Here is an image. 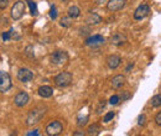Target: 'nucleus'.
Returning a JSON list of instances; mask_svg holds the SVG:
<instances>
[{
    "mask_svg": "<svg viewBox=\"0 0 161 136\" xmlns=\"http://www.w3.org/2000/svg\"><path fill=\"white\" fill-rule=\"evenodd\" d=\"M37 93L41 98H51L52 94H53V89L50 85H41L37 89Z\"/></svg>",
    "mask_w": 161,
    "mask_h": 136,
    "instance_id": "nucleus-15",
    "label": "nucleus"
},
{
    "mask_svg": "<svg viewBox=\"0 0 161 136\" xmlns=\"http://www.w3.org/2000/svg\"><path fill=\"white\" fill-rule=\"evenodd\" d=\"M150 12V6L146 5V4H143V5H139L135 11H134V19L140 21V20H144Z\"/></svg>",
    "mask_w": 161,
    "mask_h": 136,
    "instance_id": "nucleus-8",
    "label": "nucleus"
},
{
    "mask_svg": "<svg viewBox=\"0 0 161 136\" xmlns=\"http://www.w3.org/2000/svg\"><path fill=\"white\" fill-rule=\"evenodd\" d=\"M47 111V108L43 106V105H38V106H35L33 109H31L26 116V125L28 126H33L36 124H38L41 121V119L45 116Z\"/></svg>",
    "mask_w": 161,
    "mask_h": 136,
    "instance_id": "nucleus-1",
    "label": "nucleus"
},
{
    "mask_svg": "<svg viewBox=\"0 0 161 136\" xmlns=\"http://www.w3.org/2000/svg\"><path fill=\"white\" fill-rule=\"evenodd\" d=\"M86 135V133H83V131H76V133H73V136H84Z\"/></svg>",
    "mask_w": 161,
    "mask_h": 136,
    "instance_id": "nucleus-34",
    "label": "nucleus"
},
{
    "mask_svg": "<svg viewBox=\"0 0 161 136\" xmlns=\"http://www.w3.org/2000/svg\"><path fill=\"white\" fill-rule=\"evenodd\" d=\"M138 125L139 126H145L146 125V115L145 114H140L138 118Z\"/></svg>",
    "mask_w": 161,
    "mask_h": 136,
    "instance_id": "nucleus-26",
    "label": "nucleus"
},
{
    "mask_svg": "<svg viewBox=\"0 0 161 136\" xmlns=\"http://www.w3.org/2000/svg\"><path fill=\"white\" fill-rule=\"evenodd\" d=\"M150 104L153 108H160L161 106V94H156L150 99Z\"/></svg>",
    "mask_w": 161,
    "mask_h": 136,
    "instance_id": "nucleus-20",
    "label": "nucleus"
},
{
    "mask_svg": "<svg viewBox=\"0 0 161 136\" xmlns=\"http://www.w3.org/2000/svg\"><path fill=\"white\" fill-rule=\"evenodd\" d=\"M87 134L91 136H97L100 134V126L98 125V124H92L89 128H88V130H87Z\"/></svg>",
    "mask_w": 161,
    "mask_h": 136,
    "instance_id": "nucleus-18",
    "label": "nucleus"
},
{
    "mask_svg": "<svg viewBox=\"0 0 161 136\" xmlns=\"http://www.w3.org/2000/svg\"><path fill=\"white\" fill-rule=\"evenodd\" d=\"M1 38H3V41H9L11 38V29L9 31H6V32H3L1 34Z\"/></svg>",
    "mask_w": 161,
    "mask_h": 136,
    "instance_id": "nucleus-28",
    "label": "nucleus"
},
{
    "mask_svg": "<svg viewBox=\"0 0 161 136\" xmlns=\"http://www.w3.org/2000/svg\"><path fill=\"white\" fill-rule=\"evenodd\" d=\"M155 124L158 126H161V111H159L156 115H155Z\"/></svg>",
    "mask_w": 161,
    "mask_h": 136,
    "instance_id": "nucleus-31",
    "label": "nucleus"
},
{
    "mask_svg": "<svg viewBox=\"0 0 161 136\" xmlns=\"http://www.w3.org/2000/svg\"><path fill=\"white\" fill-rule=\"evenodd\" d=\"M30 102V95L26 93V92H19L16 95H15V98H14V104L18 106V108H23V106H25L28 103Z\"/></svg>",
    "mask_w": 161,
    "mask_h": 136,
    "instance_id": "nucleus-10",
    "label": "nucleus"
},
{
    "mask_svg": "<svg viewBox=\"0 0 161 136\" xmlns=\"http://www.w3.org/2000/svg\"><path fill=\"white\" fill-rule=\"evenodd\" d=\"M25 9H26V2L25 1H23V0L16 1L10 10V17L15 21L20 20L25 14Z\"/></svg>",
    "mask_w": 161,
    "mask_h": 136,
    "instance_id": "nucleus-2",
    "label": "nucleus"
},
{
    "mask_svg": "<svg viewBox=\"0 0 161 136\" xmlns=\"http://www.w3.org/2000/svg\"><path fill=\"white\" fill-rule=\"evenodd\" d=\"M45 131L48 136H57L62 134L63 131V125L61 121L58 120H53L50 124H47V126L45 128Z\"/></svg>",
    "mask_w": 161,
    "mask_h": 136,
    "instance_id": "nucleus-6",
    "label": "nucleus"
},
{
    "mask_svg": "<svg viewBox=\"0 0 161 136\" xmlns=\"http://www.w3.org/2000/svg\"><path fill=\"white\" fill-rule=\"evenodd\" d=\"M119 97H120V100L122 102H125V100H129L131 98V93L129 90H122L120 94H119Z\"/></svg>",
    "mask_w": 161,
    "mask_h": 136,
    "instance_id": "nucleus-24",
    "label": "nucleus"
},
{
    "mask_svg": "<svg viewBox=\"0 0 161 136\" xmlns=\"http://www.w3.org/2000/svg\"><path fill=\"white\" fill-rule=\"evenodd\" d=\"M28 5L30 7V14L31 16H36L37 15V6H36V2L33 0H28Z\"/></svg>",
    "mask_w": 161,
    "mask_h": 136,
    "instance_id": "nucleus-22",
    "label": "nucleus"
},
{
    "mask_svg": "<svg viewBox=\"0 0 161 136\" xmlns=\"http://www.w3.org/2000/svg\"><path fill=\"white\" fill-rule=\"evenodd\" d=\"M33 77H35L33 72L30 70L29 68H20L18 70V73H16V78L21 83H29V82H31L32 79H33Z\"/></svg>",
    "mask_w": 161,
    "mask_h": 136,
    "instance_id": "nucleus-7",
    "label": "nucleus"
},
{
    "mask_svg": "<svg viewBox=\"0 0 161 136\" xmlns=\"http://www.w3.org/2000/svg\"><path fill=\"white\" fill-rule=\"evenodd\" d=\"M125 82H127V79H125V77L123 74H117V75H114L112 78L110 85H112L113 89H122L124 87Z\"/></svg>",
    "mask_w": 161,
    "mask_h": 136,
    "instance_id": "nucleus-12",
    "label": "nucleus"
},
{
    "mask_svg": "<svg viewBox=\"0 0 161 136\" xmlns=\"http://www.w3.org/2000/svg\"><path fill=\"white\" fill-rule=\"evenodd\" d=\"M119 102H120V97L119 95H112L110 98H109V104L110 105H118L119 104Z\"/></svg>",
    "mask_w": 161,
    "mask_h": 136,
    "instance_id": "nucleus-27",
    "label": "nucleus"
},
{
    "mask_svg": "<svg viewBox=\"0 0 161 136\" xmlns=\"http://www.w3.org/2000/svg\"><path fill=\"white\" fill-rule=\"evenodd\" d=\"M104 41H105V38L102 35H92L88 38H86L84 45L89 46V47H98V46H102L104 43Z\"/></svg>",
    "mask_w": 161,
    "mask_h": 136,
    "instance_id": "nucleus-9",
    "label": "nucleus"
},
{
    "mask_svg": "<svg viewBox=\"0 0 161 136\" xmlns=\"http://www.w3.org/2000/svg\"><path fill=\"white\" fill-rule=\"evenodd\" d=\"M120 62H122V58L118 55H110L107 58V65L110 69H117L120 66Z\"/></svg>",
    "mask_w": 161,
    "mask_h": 136,
    "instance_id": "nucleus-14",
    "label": "nucleus"
},
{
    "mask_svg": "<svg viewBox=\"0 0 161 136\" xmlns=\"http://www.w3.org/2000/svg\"><path fill=\"white\" fill-rule=\"evenodd\" d=\"M24 55H25V57H28V58H30V60H32V58L35 57L33 47H32L31 45H29V46H26V47H25V50H24Z\"/></svg>",
    "mask_w": 161,
    "mask_h": 136,
    "instance_id": "nucleus-21",
    "label": "nucleus"
},
{
    "mask_svg": "<svg viewBox=\"0 0 161 136\" xmlns=\"http://www.w3.org/2000/svg\"><path fill=\"white\" fill-rule=\"evenodd\" d=\"M115 116V113L114 111H108L107 114H105V116L103 118V123H109V121H112L113 120V118Z\"/></svg>",
    "mask_w": 161,
    "mask_h": 136,
    "instance_id": "nucleus-25",
    "label": "nucleus"
},
{
    "mask_svg": "<svg viewBox=\"0 0 161 136\" xmlns=\"http://www.w3.org/2000/svg\"><path fill=\"white\" fill-rule=\"evenodd\" d=\"M84 22L87 25H98V24L102 22V17H100V15H98L96 12H92V14H88L87 15Z\"/></svg>",
    "mask_w": 161,
    "mask_h": 136,
    "instance_id": "nucleus-16",
    "label": "nucleus"
},
{
    "mask_svg": "<svg viewBox=\"0 0 161 136\" xmlns=\"http://www.w3.org/2000/svg\"><path fill=\"white\" fill-rule=\"evenodd\" d=\"M104 2V0H96V4L97 5H102Z\"/></svg>",
    "mask_w": 161,
    "mask_h": 136,
    "instance_id": "nucleus-36",
    "label": "nucleus"
},
{
    "mask_svg": "<svg viewBox=\"0 0 161 136\" xmlns=\"http://www.w3.org/2000/svg\"><path fill=\"white\" fill-rule=\"evenodd\" d=\"M38 131H40L38 129H35V130H31V131L26 133V135L28 136H37V135H40V133H38Z\"/></svg>",
    "mask_w": 161,
    "mask_h": 136,
    "instance_id": "nucleus-33",
    "label": "nucleus"
},
{
    "mask_svg": "<svg viewBox=\"0 0 161 136\" xmlns=\"http://www.w3.org/2000/svg\"><path fill=\"white\" fill-rule=\"evenodd\" d=\"M109 41H110V43L113 46H122V45H124L127 42V36L124 34H122V32H117V34L110 36Z\"/></svg>",
    "mask_w": 161,
    "mask_h": 136,
    "instance_id": "nucleus-13",
    "label": "nucleus"
},
{
    "mask_svg": "<svg viewBox=\"0 0 161 136\" xmlns=\"http://www.w3.org/2000/svg\"><path fill=\"white\" fill-rule=\"evenodd\" d=\"M133 67H134V63H130V65H128V67L125 68V72H129V70H130Z\"/></svg>",
    "mask_w": 161,
    "mask_h": 136,
    "instance_id": "nucleus-35",
    "label": "nucleus"
},
{
    "mask_svg": "<svg viewBox=\"0 0 161 136\" xmlns=\"http://www.w3.org/2000/svg\"><path fill=\"white\" fill-rule=\"evenodd\" d=\"M50 60H51V63L55 65V66H63V65H66L68 62L69 56H68V53L66 51L57 50V51L52 52Z\"/></svg>",
    "mask_w": 161,
    "mask_h": 136,
    "instance_id": "nucleus-4",
    "label": "nucleus"
},
{
    "mask_svg": "<svg viewBox=\"0 0 161 136\" xmlns=\"http://www.w3.org/2000/svg\"><path fill=\"white\" fill-rule=\"evenodd\" d=\"M67 12H68V16H71L72 19H76V17H78L81 15V9L78 6H76V5H72V6L68 7Z\"/></svg>",
    "mask_w": 161,
    "mask_h": 136,
    "instance_id": "nucleus-17",
    "label": "nucleus"
},
{
    "mask_svg": "<svg viewBox=\"0 0 161 136\" xmlns=\"http://www.w3.org/2000/svg\"><path fill=\"white\" fill-rule=\"evenodd\" d=\"M72 80H73V75H72V73H69V72H61V73H58V74L55 77V79H53L55 85L58 87V88H66V87L71 85Z\"/></svg>",
    "mask_w": 161,
    "mask_h": 136,
    "instance_id": "nucleus-3",
    "label": "nucleus"
},
{
    "mask_svg": "<svg viewBox=\"0 0 161 136\" xmlns=\"http://www.w3.org/2000/svg\"><path fill=\"white\" fill-rule=\"evenodd\" d=\"M127 5V0H109L107 2V9L112 12L114 11H119L122 9H124Z\"/></svg>",
    "mask_w": 161,
    "mask_h": 136,
    "instance_id": "nucleus-11",
    "label": "nucleus"
},
{
    "mask_svg": "<svg viewBox=\"0 0 161 136\" xmlns=\"http://www.w3.org/2000/svg\"><path fill=\"white\" fill-rule=\"evenodd\" d=\"M89 120V115H84V116H79L78 119H77V125L79 126V128H82V126H84L86 124H87V121Z\"/></svg>",
    "mask_w": 161,
    "mask_h": 136,
    "instance_id": "nucleus-23",
    "label": "nucleus"
},
{
    "mask_svg": "<svg viewBox=\"0 0 161 136\" xmlns=\"http://www.w3.org/2000/svg\"><path fill=\"white\" fill-rule=\"evenodd\" d=\"M60 25L64 27V29H68L72 26V17L71 16H64L60 20Z\"/></svg>",
    "mask_w": 161,
    "mask_h": 136,
    "instance_id": "nucleus-19",
    "label": "nucleus"
},
{
    "mask_svg": "<svg viewBox=\"0 0 161 136\" xmlns=\"http://www.w3.org/2000/svg\"><path fill=\"white\" fill-rule=\"evenodd\" d=\"M50 16H51V19L52 20H55L56 19V16H57V12H56V7L52 5V7H51V11H50Z\"/></svg>",
    "mask_w": 161,
    "mask_h": 136,
    "instance_id": "nucleus-30",
    "label": "nucleus"
},
{
    "mask_svg": "<svg viewBox=\"0 0 161 136\" xmlns=\"http://www.w3.org/2000/svg\"><path fill=\"white\" fill-rule=\"evenodd\" d=\"M104 106H105V100H102V102L99 103L98 109H97V114H100V110H103V109H104Z\"/></svg>",
    "mask_w": 161,
    "mask_h": 136,
    "instance_id": "nucleus-32",
    "label": "nucleus"
},
{
    "mask_svg": "<svg viewBox=\"0 0 161 136\" xmlns=\"http://www.w3.org/2000/svg\"><path fill=\"white\" fill-rule=\"evenodd\" d=\"M9 5V0H0V11H4Z\"/></svg>",
    "mask_w": 161,
    "mask_h": 136,
    "instance_id": "nucleus-29",
    "label": "nucleus"
},
{
    "mask_svg": "<svg viewBox=\"0 0 161 136\" xmlns=\"http://www.w3.org/2000/svg\"><path fill=\"white\" fill-rule=\"evenodd\" d=\"M11 87H13V80L10 74L5 70H0V93L9 92Z\"/></svg>",
    "mask_w": 161,
    "mask_h": 136,
    "instance_id": "nucleus-5",
    "label": "nucleus"
}]
</instances>
